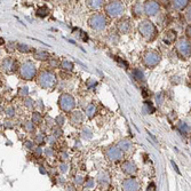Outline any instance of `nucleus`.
Masks as SVG:
<instances>
[{
  "label": "nucleus",
  "mask_w": 191,
  "mask_h": 191,
  "mask_svg": "<svg viewBox=\"0 0 191 191\" xmlns=\"http://www.w3.org/2000/svg\"><path fill=\"white\" fill-rule=\"evenodd\" d=\"M138 30H140V33L148 40H153L157 36V29L154 27V24L149 20L142 21L138 25Z\"/></svg>",
  "instance_id": "f257e3e1"
},
{
  "label": "nucleus",
  "mask_w": 191,
  "mask_h": 191,
  "mask_svg": "<svg viewBox=\"0 0 191 191\" xmlns=\"http://www.w3.org/2000/svg\"><path fill=\"white\" fill-rule=\"evenodd\" d=\"M89 27L95 31H101L107 27V18L103 14H94L89 18Z\"/></svg>",
  "instance_id": "f03ea898"
},
{
  "label": "nucleus",
  "mask_w": 191,
  "mask_h": 191,
  "mask_svg": "<svg viewBox=\"0 0 191 191\" xmlns=\"http://www.w3.org/2000/svg\"><path fill=\"white\" fill-rule=\"evenodd\" d=\"M56 84V77L53 72L42 71L39 76V85L42 88H52Z\"/></svg>",
  "instance_id": "7ed1b4c3"
},
{
  "label": "nucleus",
  "mask_w": 191,
  "mask_h": 191,
  "mask_svg": "<svg viewBox=\"0 0 191 191\" xmlns=\"http://www.w3.org/2000/svg\"><path fill=\"white\" fill-rule=\"evenodd\" d=\"M21 77L25 80H31L34 76H36V72H37V69H36V65L31 62V61H27L22 64L21 67Z\"/></svg>",
  "instance_id": "20e7f679"
},
{
  "label": "nucleus",
  "mask_w": 191,
  "mask_h": 191,
  "mask_svg": "<svg viewBox=\"0 0 191 191\" xmlns=\"http://www.w3.org/2000/svg\"><path fill=\"white\" fill-rule=\"evenodd\" d=\"M105 12L111 17H118L124 12V6L120 1H111L107 5Z\"/></svg>",
  "instance_id": "39448f33"
},
{
  "label": "nucleus",
  "mask_w": 191,
  "mask_h": 191,
  "mask_svg": "<svg viewBox=\"0 0 191 191\" xmlns=\"http://www.w3.org/2000/svg\"><path fill=\"white\" fill-rule=\"evenodd\" d=\"M74 105H76V102H74V98H73L72 95L63 94L60 97V107L63 111L69 112V111H71L74 108Z\"/></svg>",
  "instance_id": "423d86ee"
},
{
  "label": "nucleus",
  "mask_w": 191,
  "mask_h": 191,
  "mask_svg": "<svg viewBox=\"0 0 191 191\" xmlns=\"http://www.w3.org/2000/svg\"><path fill=\"white\" fill-rule=\"evenodd\" d=\"M143 62L147 67L152 68L154 65H157L160 62V55L158 54L157 52H147L144 56H143Z\"/></svg>",
  "instance_id": "0eeeda50"
},
{
  "label": "nucleus",
  "mask_w": 191,
  "mask_h": 191,
  "mask_svg": "<svg viewBox=\"0 0 191 191\" xmlns=\"http://www.w3.org/2000/svg\"><path fill=\"white\" fill-rule=\"evenodd\" d=\"M1 67H2L5 72H7V73H14L16 71V69H17V62L14 58H12V57H6L2 61Z\"/></svg>",
  "instance_id": "6e6552de"
},
{
  "label": "nucleus",
  "mask_w": 191,
  "mask_h": 191,
  "mask_svg": "<svg viewBox=\"0 0 191 191\" xmlns=\"http://www.w3.org/2000/svg\"><path fill=\"white\" fill-rule=\"evenodd\" d=\"M178 49L184 57L190 56V40L185 38H181L178 42Z\"/></svg>",
  "instance_id": "1a4fd4ad"
},
{
  "label": "nucleus",
  "mask_w": 191,
  "mask_h": 191,
  "mask_svg": "<svg viewBox=\"0 0 191 191\" xmlns=\"http://www.w3.org/2000/svg\"><path fill=\"white\" fill-rule=\"evenodd\" d=\"M143 11L149 16H154L159 12V4L156 1H147L143 5Z\"/></svg>",
  "instance_id": "9d476101"
},
{
  "label": "nucleus",
  "mask_w": 191,
  "mask_h": 191,
  "mask_svg": "<svg viewBox=\"0 0 191 191\" xmlns=\"http://www.w3.org/2000/svg\"><path fill=\"white\" fill-rule=\"evenodd\" d=\"M107 156L109 157L110 160L118 162V160H120L123 158V151L120 150L119 148H117V147H111L107 151Z\"/></svg>",
  "instance_id": "9b49d317"
},
{
  "label": "nucleus",
  "mask_w": 191,
  "mask_h": 191,
  "mask_svg": "<svg viewBox=\"0 0 191 191\" xmlns=\"http://www.w3.org/2000/svg\"><path fill=\"white\" fill-rule=\"evenodd\" d=\"M123 188L125 191H137L138 188H140V185H138L136 180H134V178H127V180L124 181Z\"/></svg>",
  "instance_id": "f8f14e48"
},
{
  "label": "nucleus",
  "mask_w": 191,
  "mask_h": 191,
  "mask_svg": "<svg viewBox=\"0 0 191 191\" xmlns=\"http://www.w3.org/2000/svg\"><path fill=\"white\" fill-rule=\"evenodd\" d=\"M123 169L125 173L132 175V174H134L136 172V166H135V164H133L132 162H125L123 164Z\"/></svg>",
  "instance_id": "ddd939ff"
},
{
  "label": "nucleus",
  "mask_w": 191,
  "mask_h": 191,
  "mask_svg": "<svg viewBox=\"0 0 191 191\" xmlns=\"http://www.w3.org/2000/svg\"><path fill=\"white\" fill-rule=\"evenodd\" d=\"M110 178H109V175L107 174V173H100L98 175H97V182L100 183V184H102V185H107L108 183H109Z\"/></svg>",
  "instance_id": "4468645a"
},
{
  "label": "nucleus",
  "mask_w": 191,
  "mask_h": 191,
  "mask_svg": "<svg viewBox=\"0 0 191 191\" xmlns=\"http://www.w3.org/2000/svg\"><path fill=\"white\" fill-rule=\"evenodd\" d=\"M131 147H132V143H131V141L129 140H121L119 143H118V145H117V148H119L120 150H129L131 149Z\"/></svg>",
  "instance_id": "2eb2a0df"
},
{
  "label": "nucleus",
  "mask_w": 191,
  "mask_h": 191,
  "mask_svg": "<svg viewBox=\"0 0 191 191\" xmlns=\"http://www.w3.org/2000/svg\"><path fill=\"white\" fill-rule=\"evenodd\" d=\"M118 29H119L121 32H125V33H127V32L131 30V24H129V22H128L127 20H124V21H121V22L119 23V25H118Z\"/></svg>",
  "instance_id": "dca6fc26"
},
{
  "label": "nucleus",
  "mask_w": 191,
  "mask_h": 191,
  "mask_svg": "<svg viewBox=\"0 0 191 191\" xmlns=\"http://www.w3.org/2000/svg\"><path fill=\"white\" fill-rule=\"evenodd\" d=\"M71 121L73 124H80L82 121V114L79 111H76L71 114Z\"/></svg>",
  "instance_id": "f3484780"
},
{
  "label": "nucleus",
  "mask_w": 191,
  "mask_h": 191,
  "mask_svg": "<svg viewBox=\"0 0 191 191\" xmlns=\"http://www.w3.org/2000/svg\"><path fill=\"white\" fill-rule=\"evenodd\" d=\"M34 57H36L37 60L44 61V60H47V58L49 57V54H48L47 52H45V51H37V52L34 53Z\"/></svg>",
  "instance_id": "a211bd4d"
},
{
  "label": "nucleus",
  "mask_w": 191,
  "mask_h": 191,
  "mask_svg": "<svg viewBox=\"0 0 191 191\" xmlns=\"http://www.w3.org/2000/svg\"><path fill=\"white\" fill-rule=\"evenodd\" d=\"M188 5V1L187 0H182V1H173V7L175 8V9H183L185 6Z\"/></svg>",
  "instance_id": "6ab92c4d"
},
{
  "label": "nucleus",
  "mask_w": 191,
  "mask_h": 191,
  "mask_svg": "<svg viewBox=\"0 0 191 191\" xmlns=\"http://www.w3.org/2000/svg\"><path fill=\"white\" fill-rule=\"evenodd\" d=\"M95 111H96V108L94 104H89L87 108H86V114H87V117L88 118H92L94 114H95Z\"/></svg>",
  "instance_id": "aec40b11"
},
{
  "label": "nucleus",
  "mask_w": 191,
  "mask_h": 191,
  "mask_svg": "<svg viewBox=\"0 0 191 191\" xmlns=\"http://www.w3.org/2000/svg\"><path fill=\"white\" fill-rule=\"evenodd\" d=\"M133 74H134V77H135V79L138 80V81H142V80H144V73L140 70V69H135L134 71H133Z\"/></svg>",
  "instance_id": "412c9836"
},
{
  "label": "nucleus",
  "mask_w": 191,
  "mask_h": 191,
  "mask_svg": "<svg viewBox=\"0 0 191 191\" xmlns=\"http://www.w3.org/2000/svg\"><path fill=\"white\" fill-rule=\"evenodd\" d=\"M61 67L64 69V70H68V71H70V70H72V69H73V63H72V62H70L69 60H63V61L61 62Z\"/></svg>",
  "instance_id": "4be33fe9"
},
{
  "label": "nucleus",
  "mask_w": 191,
  "mask_h": 191,
  "mask_svg": "<svg viewBox=\"0 0 191 191\" xmlns=\"http://www.w3.org/2000/svg\"><path fill=\"white\" fill-rule=\"evenodd\" d=\"M143 111L145 112V113H152L153 111H154V108H153V105H152V103L149 102V101H147V102H144V107H143Z\"/></svg>",
  "instance_id": "5701e85b"
},
{
  "label": "nucleus",
  "mask_w": 191,
  "mask_h": 191,
  "mask_svg": "<svg viewBox=\"0 0 191 191\" xmlns=\"http://www.w3.org/2000/svg\"><path fill=\"white\" fill-rule=\"evenodd\" d=\"M102 4H103V1H101V0H97V1H87V5H88L91 8H93V9L100 8V7L102 6Z\"/></svg>",
  "instance_id": "b1692460"
},
{
  "label": "nucleus",
  "mask_w": 191,
  "mask_h": 191,
  "mask_svg": "<svg viewBox=\"0 0 191 191\" xmlns=\"http://www.w3.org/2000/svg\"><path fill=\"white\" fill-rule=\"evenodd\" d=\"M17 49L21 53H29L31 51V47H29L27 44H17Z\"/></svg>",
  "instance_id": "393cba45"
},
{
  "label": "nucleus",
  "mask_w": 191,
  "mask_h": 191,
  "mask_svg": "<svg viewBox=\"0 0 191 191\" xmlns=\"http://www.w3.org/2000/svg\"><path fill=\"white\" fill-rule=\"evenodd\" d=\"M133 11H134V13L136 14V15H141V14L143 13V4L136 2L135 6L133 7Z\"/></svg>",
  "instance_id": "a878e982"
},
{
  "label": "nucleus",
  "mask_w": 191,
  "mask_h": 191,
  "mask_svg": "<svg viewBox=\"0 0 191 191\" xmlns=\"http://www.w3.org/2000/svg\"><path fill=\"white\" fill-rule=\"evenodd\" d=\"M37 15H38L39 17H45L46 15H48V9H47L46 7H44V8H39V9L37 11Z\"/></svg>",
  "instance_id": "bb28decb"
},
{
  "label": "nucleus",
  "mask_w": 191,
  "mask_h": 191,
  "mask_svg": "<svg viewBox=\"0 0 191 191\" xmlns=\"http://www.w3.org/2000/svg\"><path fill=\"white\" fill-rule=\"evenodd\" d=\"M178 128L182 133H188V131H189V126L185 123H182V121L178 124Z\"/></svg>",
  "instance_id": "cd10ccee"
},
{
  "label": "nucleus",
  "mask_w": 191,
  "mask_h": 191,
  "mask_svg": "<svg viewBox=\"0 0 191 191\" xmlns=\"http://www.w3.org/2000/svg\"><path fill=\"white\" fill-rule=\"evenodd\" d=\"M32 120L34 121V123H40L41 121V116L39 112H33V114H32Z\"/></svg>",
  "instance_id": "c85d7f7f"
},
{
  "label": "nucleus",
  "mask_w": 191,
  "mask_h": 191,
  "mask_svg": "<svg viewBox=\"0 0 191 191\" xmlns=\"http://www.w3.org/2000/svg\"><path fill=\"white\" fill-rule=\"evenodd\" d=\"M24 127H25V129H27V132H32V131L34 129V125H33V121H27V123H25Z\"/></svg>",
  "instance_id": "c756f323"
},
{
  "label": "nucleus",
  "mask_w": 191,
  "mask_h": 191,
  "mask_svg": "<svg viewBox=\"0 0 191 191\" xmlns=\"http://www.w3.org/2000/svg\"><path fill=\"white\" fill-rule=\"evenodd\" d=\"M24 103H25V105H27V108H31V107L33 105V101H32V100H30V98H25Z\"/></svg>",
  "instance_id": "7c9ffc66"
},
{
  "label": "nucleus",
  "mask_w": 191,
  "mask_h": 191,
  "mask_svg": "<svg viewBox=\"0 0 191 191\" xmlns=\"http://www.w3.org/2000/svg\"><path fill=\"white\" fill-rule=\"evenodd\" d=\"M14 112H15V110H14L13 108H8V109H6V114L9 116V117L14 116Z\"/></svg>",
  "instance_id": "2f4dec72"
},
{
  "label": "nucleus",
  "mask_w": 191,
  "mask_h": 191,
  "mask_svg": "<svg viewBox=\"0 0 191 191\" xmlns=\"http://www.w3.org/2000/svg\"><path fill=\"white\" fill-rule=\"evenodd\" d=\"M56 120H57V124H58V125H63V123H64V117L58 116V117L56 118Z\"/></svg>",
  "instance_id": "473e14b6"
},
{
  "label": "nucleus",
  "mask_w": 191,
  "mask_h": 191,
  "mask_svg": "<svg viewBox=\"0 0 191 191\" xmlns=\"http://www.w3.org/2000/svg\"><path fill=\"white\" fill-rule=\"evenodd\" d=\"M36 138H37V142H38V143H41V142H44V136H42L41 134L37 135V137H36Z\"/></svg>",
  "instance_id": "72a5a7b5"
},
{
  "label": "nucleus",
  "mask_w": 191,
  "mask_h": 191,
  "mask_svg": "<svg viewBox=\"0 0 191 191\" xmlns=\"http://www.w3.org/2000/svg\"><path fill=\"white\" fill-rule=\"evenodd\" d=\"M27 87H23L22 89H21V95H27Z\"/></svg>",
  "instance_id": "f704fd0d"
},
{
  "label": "nucleus",
  "mask_w": 191,
  "mask_h": 191,
  "mask_svg": "<svg viewBox=\"0 0 191 191\" xmlns=\"http://www.w3.org/2000/svg\"><path fill=\"white\" fill-rule=\"evenodd\" d=\"M93 185H94V181H93L92 178H89V181L87 182V185H86V187H89V188H92Z\"/></svg>",
  "instance_id": "c9c22d12"
},
{
  "label": "nucleus",
  "mask_w": 191,
  "mask_h": 191,
  "mask_svg": "<svg viewBox=\"0 0 191 191\" xmlns=\"http://www.w3.org/2000/svg\"><path fill=\"white\" fill-rule=\"evenodd\" d=\"M148 191H156V188H154V184H153V183H151L150 185H149Z\"/></svg>",
  "instance_id": "e433bc0d"
},
{
  "label": "nucleus",
  "mask_w": 191,
  "mask_h": 191,
  "mask_svg": "<svg viewBox=\"0 0 191 191\" xmlns=\"http://www.w3.org/2000/svg\"><path fill=\"white\" fill-rule=\"evenodd\" d=\"M32 145H33V144H32V142H25V147H27V149H31V148H32Z\"/></svg>",
  "instance_id": "4c0bfd02"
},
{
  "label": "nucleus",
  "mask_w": 191,
  "mask_h": 191,
  "mask_svg": "<svg viewBox=\"0 0 191 191\" xmlns=\"http://www.w3.org/2000/svg\"><path fill=\"white\" fill-rule=\"evenodd\" d=\"M76 182H77V183H81V182H82V178H81V176H79V178H76Z\"/></svg>",
  "instance_id": "58836bf2"
},
{
  "label": "nucleus",
  "mask_w": 191,
  "mask_h": 191,
  "mask_svg": "<svg viewBox=\"0 0 191 191\" xmlns=\"http://www.w3.org/2000/svg\"><path fill=\"white\" fill-rule=\"evenodd\" d=\"M172 164H173V166H174V168H175V171H176L178 173H180V171H178V166L175 165V163H174V162H172Z\"/></svg>",
  "instance_id": "ea45409f"
},
{
  "label": "nucleus",
  "mask_w": 191,
  "mask_h": 191,
  "mask_svg": "<svg viewBox=\"0 0 191 191\" xmlns=\"http://www.w3.org/2000/svg\"><path fill=\"white\" fill-rule=\"evenodd\" d=\"M187 36H189V37H190V25L187 27Z\"/></svg>",
  "instance_id": "a19ab883"
},
{
  "label": "nucleus",
  "mask_w": 191,
  "mask_h": 191,
  "mask_svg": "<svg viewBox=\"0 0 191 191\" xmlns=\"http://www.w3.org/2000/svg\"><path fill=\"white\" fill-rule=\"evenodd\" d=\"M67 171V165H62V172H65Z\"/></svg>",
  "instance_id": "79ce46f5"
},
{
  "label": "nucleus",
  "mask_w": 191,
  "mask_h": 191,
  "mask_svg": "<svg viewBox=\"0 0 191 191\" xmlns=\"http://www.w3.org/2000/svg\"><path fill=\"white\" fill-rule=\"evenodd\" d=\"M4 44H5V39H2V38L0 37V46H1V45H4Z\"/></svg>",
  "instance_id": "37998d69"
},
{
  "label": "nucleus",
  "mask_w": 191,
  "mask_h": 191,
  "mask_svg": "<svg viewBox=\"0 0 191 191\" xmlns=\"http://www.w3.org/2000/svg\"><path fill=\"white\" fill-rule=\"evenodd\" d=\"M55 134H56V135H60V134H61L60 129H55Z\"/></svg>",
  "instance_id": "c03bdc74"
}]
</instances>
